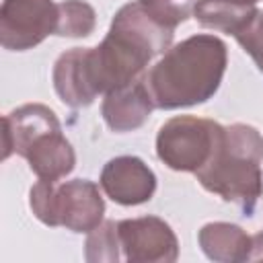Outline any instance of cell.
<instances>
[{
    "mask_svg": "<svg viewBox=\"0 0 263 263\" xmlns=\"http://www.w3.org/2000/svg\"><path fill=\"white\" fill-rule=\"evenodd\" d=\"M99 185L115 203L140 205L154 195L156 175L138 156H117L103 166Z\"/></svg>",
    "mask_w": 263,
    "mask_h": 263,
    "instance_id": "cell-8",
    "label": "cell"
},
{
    "mask_svg": "<svg viewBox=\"0 0 263 263\" xmlns=\"http://www.w3.org/2000/svg\"><path fill=\"white\" fill-rule=\"evenodd\" d=\"M259 2L261 0H197L193 18L205 29L236 37L257 16Z\"/></svg>",
    "mask_w": 263,
    "mask_h": 263,
    "instance_id": "cell-13",
    "label": "cell"
},
{
    "mask_svg": "<svg viewBox=\"0 0 263 263\" xmlns=\"http://www.w3.org/2000/svg\"><path fill=\"white\" fill-rule=\"evenodd\" d=\"M175 31L154 23L140 2L123 4L97 47H82V62L95 97L129 84L142 76L148 64L164 53Z\"/></svg>",
    "mask_w": 263,
    "mask_h": 263,
    "instance_id": "cell-1",
    "label": "cell"
},
{
    "mask_svg": "<svg viewBox=\"0 0 263 263\" xmlns=\"http://www.w3.org/2000/svg\"><path fill=\"white\" fill-rule=\"evenodd\" d=\"M53 88L60 101L72 109H82L95 103V92L88 86L84 64H82V47H72L64 51L53 64Z\"/></svg>",
    "mask_w": 263,
    "mask_h": 263,
    "instance_id": "cell-14",
    "label": "cell"
},
{
    "mask_svg": "<svg viewBox=\"0 0 263 263\" xmlns=\"http://www.w3.org/2000/svg\"><path fill=\"white\" fill-rule=\"evenodd\" d=\"M224 125L195 115L171 117L156 136V154L173 171L197 173L218 152Z\"/></svg>",
    "mask_w": 263,
    "mask_h": 263,
    "instance_id": "cell-5",
    "label": "cell"
},
{
    "mask_svg": "<svg viewBox=\"0 0 263 263\" xmlns=\"http://www.w3.org/2000/svg\"><path fill=\"white\" fill-rule=\"evenodd\" d=\"M203 255L218 263H242L251 261L253 234H247L240 226L230 222H208L197 232Z\"/></svg>",
    "mask_w": 263,
    "mask_h": 263,
    "instance_id": "cell-12",
    "label": "cell"
},
{
    "mask_svg": "<svg viewBox=\"0 0 263 263\" xmlns=\"http://www.w3.org/2000/svg\"><path fill=\"white\" fill-rule=\"evenodd\" d=\"M29 205L45 226H64L72 232L95 230L105 216V201L99 187L88 179L43 181L39 179L29 191Z\"/></svg>",
    "mask_w": 263,
    "mask_h": 263,
    "instance_id": "cell-4",
    "label": "cell"
},
{
    "mask_svg": "<svg viewBox=\"0 0 263 263\" xmlns=\"http://www.w3.org/2000/svg\"><path fill=\"white\" fill-rule=\"evenodd\" d=\"M263 136L249 123H232L224 127L222 144L216 156L195 173L199 185L236 203L251 216L255 203L263 195Z\"/></svg>",
    "mask_w": 263,
    "mask_h": 263,
    "instance_id": "cell-3",
    "label": "cell"
},
{
    "mask_svg": "<svg viewBox=\"0 0 263 263\" xmlns=\"http://www.w3.org/2000/svg\"><path fill=\"white\" fill-rule=\"evenodd\" d=\"M119 245L129 263H173L179 257V240L173 228L156 216L117 222Z\"/></svg>",
    "mask_w": 263,
    "mask_h": 263,
    "instance_id": "cell-7",
    "label": "cell"
},
{
    "mask_svg": "<svg viewBox=\"0 0 263 263\" xmlns=\"http://www.w3.org/2000/svg\"><path fill=\"white\" fill-rule=\"evenodd\" d=\"M58 4L53 0H4L0 6V43L8 51H27L55 35Z\"/></svg>",
    "mask_w": 263,
    "mask_h": 263,
    "instance_id": "cell-6",
    "label": "cell"
},
{
    "mask_svg": "<svg viewBox=\"0 0 263 263\" xmlns=\"http://www.w3.org/2000/svg\"><path fill=\"white\" fill-rule=\"evenodd\" d=\"M234 39L253 58V62L257 64V68L263 72V10H259L257 16Z\"/></svg>",
    "mask_w": 263,
    "mask_h": 263,
    "instance_id": "cell-18",
    "label": "cell"
},
{
    "mask_svg": "<svg viewBox=\"0 0 263 263\" xmlns=\"http://www.w3.org/2000/svg\"><path fill=\"white\" fill-rule=\"evenodd\" d=\"M228 64L226 43L197 33L171 45L144 76L158 109H185L210 101L222 84Z\"/></svg>",
    "mask_w": 263,
    "mask_h": 263,
    "instance_id": "cell-2",
    "label": "cell"
},
{
    "mask_svg": "<svg viewBox=\"0 0 263 263\" xmlns=\"http://www.w3.org/2000/svg\"><path fill=\"white\" fill-rule=\"evenodd\" d=\"M97 12L84 0L58 2V29L60 37H88L95 31Z\"/></svg>",
    "mask_w": 263,
    "mask_h": 263,
    "instance_id": "cell-15",
    "label": "cell"
},
{
    "mask_svg": "<svg viewBox=\"0 0 263 263\" xmlns=\"http://www.w3.org/2000/svg\"><path fill=\"white\" fill-rule=\"evenodd\" d=\"M29 168L43 181H60L70 175L76 166V154L72 144L66 140L62 129L39 136L23 156Z\"/></svg>",
    "mask_w": 263,
    "mask_h": 263,
    "instance_id": "cell-11",
    "label": "cell"
},
{
    "mask_svg": "<svg viewBox=\"0 0 263 263\" xmlns=\"http://www.w3.org/2000/svg\"><path fill=\"white\" fill-rule=\"evenodd\" d=\"M154 107L156 105L148 90L146 80L138 78L129 84H123L119 88L105 92L101 115L109 129L123 134V132H134L142 127Z\"/></svg>",
    "mask_w": 263,
    "mask_h": 263,
    "instance_id": "cell-9",
    "label": "cell"
},
{
    "mask_svg": "<svg viewBox=\"0 0 263 263\" xmlns=\"http://www.w3.org/2000/svg\"><path fill=\"white\" fill-rule=\"evenodd\" d=\"M62 129L60 121L43 103H27L4 115L2 119V158L6 160L10 154L25 156L29 146L43 134Z\"/></svg>",
    "mask_w": 263,
    "mask_h": 263,
    "instance_id": "cell-10",
    "label": "cell"
},
{
    "mask_svg": "<svg viewBox=\"0 0 263 263\" xmlns=\"http://www.w3.org/2000/svg\"><path fill=\"white\" fill-rule=\"evenodd\" d=\"M144 12L164 29L175 31L193 14L197 0H138Z\"/></svg>",
    "mask_w": 263,
    "mask_h": 263,
    "instance_id": "cell-17",
    "label": "cell"
},
{
    "mask_svg": "<svg viewBox=\"0 0 263 263\" xmlns=\"http://www.w3.org/2000/svg\"><path fill=\"white\" fill-rule=\"evenodd\" d=\"M119 234H117V222L105 220L101 222L95 230L88 232L86 238V261L97 263V261H107L115 263L119 261Z\"/></svg>",
    "mask_w": 263,
    "mask_h": 263,
    "instance_id": "cell-16",
    "label": "cell"
}]
</instances>
